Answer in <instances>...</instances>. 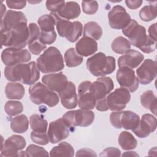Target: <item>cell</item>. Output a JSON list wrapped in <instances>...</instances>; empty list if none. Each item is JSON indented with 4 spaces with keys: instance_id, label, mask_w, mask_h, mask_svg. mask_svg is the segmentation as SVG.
<instances>
[{
    "instance_id": "obj_32",
    "label": "cell",
    "mask_w": 157,
    "mask_h": 157,
    "mask_svg": "<svg viewBox=\"0 0 157 157\" xmlns=\"http://www.w3.org/2000/svg\"><path fill=\"white\" fill-rule=\"evenodd\" d=\"M102 34V28L96 21H89L84 25L83 36L89 37L94 40H99L101 39Z\"/></svg>"
},
{
    "instance_id": "obj_28",
    "label": "cell",
    "mask_w": 157,
    "mask_h": 157,
    "mask_svg": "<svg viewBox=\"0 0 157 157\" xmlns=\"http://www.w3.org/2000/svg\"><path fill=\"white\" fill-rule=\"evenodd\" d=\"M141 105L150 110L155 115H156V96L152 90H147L140 96Z\"/></svg>"
},
{
    "instance_id": "obj_25",
    "label": "cell",
    "mask_w": 157,
    "mask_h": 157,
    "mask_svg": "<svg viewBox=\"0 0 157 157\" xmlns=\"http://www.w3.org/2000/svg\"><path fill=\"white\" fill-rule=\"evenodd\" d=\"M139 122V116L136 113L130 110H120L119 117L120 128H123L126 130H133L137 128Z\"/></svg>"
},
{
    "instance_id": "obj_37",
    "label": "cell",
    "mask_w": 157,
    "mask_h": 157,
    "mask_svg": "<svg viewBox=\"0 0 157 157\" xmlns=\"http://www.w3.org/2000/svg\"><path fill=\"white\" fill-rule=\"evenodd\" d=\"M140 19L144 21H150L156 17V4L147 5L143 7L139 12Z\"/></svg>"
},
{
    "instance_id": "obj_12",
    "label": "cell",
    "mask_w": 157,
    "mask_h": 157,
    "mask_svg": "<svg viewBox=\"0 0 157 157\" xmlns=\"http://www.w3.org/2000/svg\"><path fill=\"white\" fill-rule=\"evenodd\" d=\"M109 23L110 27L115 29H123L131 20L126 9L121 6H113L108 13Z\"/></svg>"
},
{
    "instance_id": "obj_42",
    "label": "cell",
    "mask_w": 157,
    "mask_h": 157,
    "mask_svg": "<svg viewBox=\"0 0 157 157\" xmlns=\"http://www.w3.org/2000/svg\"><path fill=\"white\" fill-rule=\"evenodd\" d=\"M65 2L64 1H47L45 5L47 9L52 13H56Z\"/></svg>"
},
{
    "instance_id": "obj_38",
    "label": "cell",
    "mask_w": 157,
    "mask_h": 157,
    "mask_svg": "<svg viewBox=\"0 0 157 157\" xmlns=\"http://www.w3.org/2000/svg\"><path fill=\"white\" fill-rule=\"evenodd\" d=\"M27 156H49L47 151L42 147H39L34 144L28 146L26 149Z\"/></svg>"
},
{
    "instance_id": "obj_19",
    "label": "cell",
    "mask_w": 157,
    "mask_h": 157,
    "mask_svg": "<svg viewBox=\"0 0 157 157\" xmlns=\"http://www.w3.org/2000/svg\"><path fill=\"white\" fill-rule=\"evenodd\" d=\"M157 126V121L155 116L150 113L144 114L139 125L132 131L139 138H145L154 132Z\"/></svg>"
},
{
    "instance_id": "obj_49",
    "label": "cell",
    "mask_w": 157,
    "mask_h": 157,
    "mask_svg": "<svg viewBox=\"0 0 157 157\" xmlns=\"http://www.w3.org/2000/svg\"><path fill=\"white\" fill-rule=\"evenodd\" d=\"M1 18L4 16L5 15V12L6 11V7L4 4H1Z\"/></svg>"
},
{
    "instance_id": "obj_3",
    "label": "cell",
    "mask_w": 157,
    "mask_h": 157,
    "mask_svg": "<svg viewBox=\"0 0 157 157\" xmlns=\"http://www.w3.org/2000/svg\"><path fill=\"white\" fill-rule=\"evenodd\" d=\"M37 66L44 74L58 72L64 69V64L60 51L55 47H50L37 59Z\"/></svg>"
},
{
    "instance_id": "obj_47",
    "label": "cell",
    "mask_w": 157,
    "mask_h": 157,
    "mask_svg": "<svg viewBox=\"0 0 157 157\" xmlns=\"http://www.w3.org/2000/svg\"><path fill=\"white\" fill-rule=\"evenodd\" d=\"M149 37L155 41H157L156 39V24L153 23L148 28Z\"/></svg>"
},
{
    "instance_id": "obj_14",
    "label": "cell",
    "mask_w": 157,
    "mask_h": 157,
    "mask_svg": "<svg viewBox=\"0 0 157 157\" xmlns=\"http://www.w3.org/2000/svg\"><path fill=\"white\" fill-rule=\"evenodd\" d=\"M25 138L20 135H12L2 143L1 156H20V150L26 147Z\"/></svg>"
},
{
    "instance_id": "obj_45",
    "label": "cell",
    "mask_w": 157,
    "mask_h": 157,
    "mask_svg": "<svg viewBox=\"0 0 157 157\" xmlns=\"http://www.w3.org/2000/svg\"><path fill=\"white\" fill-rule=\"evenodd\" d=\"M76 156H97V155L95 153V152L89 148H82L78 150L77 151V153L75 155Z\"/></svg>"
},
{
    "instance_id": "obj_36",
    "label": "cell",
    "mask_w": 157,
    "mask_h": 157,
    "mask_svg": "<svg viewBox=\"0 0 157 157\" xmlns=\"http://www.w3.org/2000/svg\"><path fill=\"white\" fill-rule=\"evenodd\" d=\"M4 110L8 115L15 116L23 112V105L18 101H8L5 104Z\"/></svg>"
},
{
    "instance_id": "obj_24",
    "label": "cell",
    "mask_w": 157,
    "mask_h": 157,
    "mask_svg": "<svg viewBox=\"0 0 157 157\" xmlns=\"http://www.w3.org/2000/svg\"><path fill=\"white\" fill-rule=\"evenodd\" d=\"M75 50L82 56L86 57L98 50V43L92 38L83 36L76 43Z\"/></svg>"
},
{
    "instance_id": "obj_46",
    "label": "cell",
    "mask_w": 157,
    "mask_h": 157,
    "mask_svg": "<svg viewBox=\"0 0 157 157\" xmlns=\"http://www.w3.org/2000/svg\"><path fill=\"white\" fill-rule=\"evenodd\" d=\"M126 5L130 9H136L139 8L143 3V1L142 0H126L125 1Z\"/></svg>"
},
{
    "instance_id": "obj_9",
    "label": "cell",
    "mask_w": 157,
    "mask_h": 157,
    "mask_svg": "<svg viewBox=\"0 0 157 157\" xmlns=\"http://www.w3.org/2000/svg\"><path fill=\"white\" fill-rule=\"evenodd\" d=\"M56 18L52 14H45L40 17L37 23L40 28V41L44 45L53 44L56 39L55 30Z\"/></svg>"
},
{
    "instance_id": "obj_29",
    "label": "cell",
    "mask_w": 157,
    "mask_h": 157,
    "mask_svg": "<svg viewBox=\"0 0 157 157\" xmlns=\"http://www.w3.org/2000/svg\"><path fill=\"white\" fill-rule=\"evenodd\" d=\"M29 126V121L28 117L21 114L13 118L10 121V128L12 130L17 133L22 134L25 132Z\"/></svg>"
},
{
    "instance_id": "obj_31",
    "label": "cell",
    "mask_w": 157,
    "mask_h": 157,
    "mask_svg": "<svg viewBox=\"0 0 157 157\" xmlns=\"http://www.w3.org/2000/svg\"><path fill=\"white\" fill-rule=\"evenodd\" d=\"M118 142L122 149L124 150L134 149L137 145V141L132 134L125 131L119 134Z\"/></svg>"
},
{
    "instance_id": "obj_27",
    "label": "cell",
    "mask_w": 157,
    "mask_h": 157,
    "mask_svg": "<svg viewBox=\"0 0 157 157\" xmlns=\"http://www.w3.org/2000/svg\"><path fill=\"white\" fill-rule=\"evenodd\" d=\"M23 85L17 82H9L5 87L6 97L9 99H21L25 95Z\"/></svg>"
},
{
    "instance_id": "obj_13",
    "label": "cell",
    "mask_w": 157,
    "mask_h": 157,
    "mask_svg": "<svg viewBox=\"0 0 157 157\" xmlns=\"http://www.w3.org/2000/svg\"><path fill=\"white\" fill-rule=\"evenodd\" d=\"M116 78L120 86L129 92L136 91L139 87V81L134 71L126 66L121 67L117 72Z\"/></svg>"
},
{
    "instance_id": "obj_48",
    "label": "cell",
    "mask_w": 157,
    "mask_h": 157,
    "mask_svg": "<svg viewBox=\"0 0 157 157\" xmlns=\"http://www.w3.org/2000/svg\"><path fill=\"white\" fill-rule=\"evenodd\" d=\"M122 156H139V155H137L135 151H126L124 152Z\"/></svg>"
},
{
    "instance_id": "obj_20",
    "label": "cell",
    "mask_w": 157,
    "mask_h": 157,
    "mask_svg": "<svg viewBox=\"0 0 157 157\" xmlns=\"http://www.w3.org/2000/svg\"><path fill=\"white\" fill-rule=\"evenodd\" d=\"M27 21V18L22 12L9 10L1 20V33L7 32L15 26Z\"/></svg>"
},
{
    "instance_id": "obj_7",
    "label": "cell",
    "mask_w": 157,
    "mask_h": 157,
    "mask_svg": "<svg viewBox=\"0 0 157 157\" xmlns=\"http://www.w3.org/2000/svg\"><path fill=\"white\" fill-rule=\"evenodd\" d=\"M52 13L56 18V27L59 36L66 37L71 42H74L81 36L83 31V25L78 21L73 22L60 18L56 13Z\"/></svg>"
},
{
    "instance_id": "obj_43",
    "label": "cell",
    "mask_w": 157,
    "mask_h": 157,
    "mask_svg": "<svg viewBox=\"0 0 157 157\" xmlns=\"http://www.w3.org/2000/svg\"><path fill=\"white\" fill-rule=\"evenodd\" d=\"M121 151L119 149L113 148V147H109L104 149L100 154L99 156H120Z\"/></svg>"
},
{
    "instance_id": "obj_5",
    "label": "cell",
    "mask_w": 157,
    "mask_h": 157,
    "mask_svg": "<svg viewBox=\"0 0 157 157\" xmlns=\"http://www.w3.org/2000/svg\"><path fill=\"white\" fill-rule=\"evenodd\" d=\"M88 70L94 76L104 77L112 74L115 69V59L111 56H106L99 52L86 60Z\"/></svg>"
},
{
    "instance_id": "obj_33",
    "label": "cell",
    "mask_w": 157,
    "mask_h": 157,
    "mask_svg": "<svg viewBox=\"0 0 157 157\" xmlns=\"http://www.w3.org/2000/svg\"><path fill=\"white\" fill-rule=\"evenodd\" d=\"M64 61L69 67H76L82 63L83 57L77 52L75 48H69L65 52Z\"/></svg>"
},
{
    "instance_id": "obj_17",
    "label": "cell",
    "mask_w": 157,
    "mask_h": 157,
    "mask_svg": "<svg viewBox=\"0 0 157 157\" xmlns=\"http://www.w3.org/2000/svg\"><path fill=\"white\" fill-rule=\"evenodd\" d=\"M47 134L49 142L52 144H56L68 137L69 128L63 121L62 118H59L50 123Z\"/></svg>"
},
{
    "instance_id": "obj_1",
    "label": "cell",
    "mask_w": 157,
    "mask_h": 157,
    "mask_svg": "<svg viewBox=\"0 0 157 157\" xmlns=\"http://www.w3.org/2000/svg\"><path fill=\"white\" fill-rule=\"evenodd\" d=\"M122 33L129 39L131 45L139 48L144 53H150L156 50L157 41L147 36L145 28L135 20L131 19L128 26L122 29Z\"/></svg>"
},
{
    "instance_id": "obj_30",
    "label": "cell",
    "mask_w": 157,
    "mask_h": 157,
    "mask_svg": "<svg viewBox=\"0 0 157 157\" xmlns=\"http://www.w3.org/2000/svg\"><path fill=\"white\" fill-rule=\"evenodd\" d=\"M74 149L66 142H60L57 146L53 147L50 151V156H74Z\"/></svg>"
},
{
    "instance_id": "obj_6",
    "label": "cell",
    "mask_w": 157,
    "mask_h": 157,
    "mask_svg": "<svg viewBox=\"0 0 157 157\" xmlns=\"http://www.w3.org/2000/svg\"><path fill=\"white\" fill-rule=\"evenodd\" d=\"M28 91L31 101L35 104H45L53 107L59 102L58 94L40 82L32 85L29 88Z\"/></svg>"
},
{
    "instance_id": "obj_22",
    "label": "cell",
    "mask_w": 157,
    "mask_h": 157,
    "mask_svg": "<svg viewBox=\"0 0 157 157\" xmlns=\"http://www.w3.org/2000/svg\"><path fill=\"white\" fill-rule=\"evenodd\" d=\"M61 104L67 109L75 108L78 104V98L74 83L69 81L66 87L59 93Z\"/></svg>"
},
{
    "instance_id": "obj_11",
    "label": "cell",
    "mask_w": 157,
    "mask_h": 157,
    "mask_svg": "<svg viewBox=\"0 0 157 157\" xmlns=\"http://www.w3.org/2000/svg\"><path fill=\"white\" fill-rule=\"evenodd\" d=\"M31 59L29 52L26 49L8 47L1 53V59L7 66L28 62Z\"/></svg>"
},
{
    "instance_id": "obj_35",
    "label": "cell",
    "mask_w": 157,
    "mask_h": 157,
    "mask_svg": "<svg viewBox=\"0 0 157 157\" xmlns=\"http://www.w3.org/2000/svg\"><path fill=\"white\" fill-rule=\"evenodd\" d=\"M131 44L128 39L123 36L116 37L112 42V50L118 54H124L131 49Z\"/></svg>"
},
{
    "instance_id": "obj_21",
    "label": "cell",
    "mask_w": 157,
    "mask_h": 157,
    "mask_svg": "<svg viewBox=\"0 0 157 157\" xmlns=\"http://www.w3.org/2000/svg\"><path fill=\"white\" fill-rule=\"evenodd\" d=\"M42 82L48 88L58 93L63 91L67 86L68 80L66 75L62 72L44 75Z\"/></svg>"
},
{
    "instance_id": "obj_23",
    "label": "cell",
    "mask_w": 157,
    "mask_h": 157,
    "mask_svg": "<svg viewBox=\"0 0 157 157\" xmlns=\"http://www.w3.org/2000/svg\"><path fill=\"white\" fill-rule=\"evenodd\" d=\"M144 56L140 52L129 49L118 59L119 67L126 66L131 69L137 67L144 60Z\"/></svg>"
},
{
    "instance_id": "obj_34",
    "label": "cell",
    "mask_w": 157,
    "mask_h": 157,
    "mask_svg": "<svg viewBox=\"0 0 157 157\" xmlns=\"http://www.w3.org/2000/svg\"><path fill=\"white\" fill-rule=\"evenodd\" d=\"M29 124L32 130L36 132H46L48 122L38 114H33L29 118Z\"/></svg>"
},
{
    "instance_id": "obj_26",
    "label": "cell",
    "mask_w": 157,
    "mask_h": 157,
    "mask_svg": "<svg viewBox=\"0 0 157 157\" xmlns=\"http://www.w3.org/2000/svg\"><path fill=\"white\" fill-rule=\"evenodd\" d=\"M80 12V6L77 2L69 1L66 2L55 13L60 18L69 20L77 18Z\"/></svg>"
},
{
    "instance_id": "obj_2",
    "label": "cell",
    "mask_w": 157,
    "mask_h": 157,
    "mask_svg": "<svg viewBox=\"0 0 157 157\" xmlns=\"http://www.w3.org/2000/svg\"><path fill=\"white\" fill-rule=\"evenodd\" d=\"M4 76L10 82H21L26 85H33L40 77L39 70L34 61L20 63L4 69Z\"/></svg>"
},
{
    "instance_id": "obj_44",
    "label": "cell",
    "mask_w": 157,
    "mask_h": 157,
    "mask_svg": "<svg viewBox=\"0 0 157 157\" xmlns=\"http://www.w3.org/2000/svg\"><path fill=\"white\" fill-rule=\"evenodd\" d=\"M7 6L10 9H21L25 7L26 1H6Z\"/></svg>"
},
{
    "instance_id": "obj_8",
    "label": "cell",
    "mask_w": 157,
    "mask_h": 157,
    "mask_svg": "<svg viewBox=\"0 0 157 157\" xmlns=\"http://www.w3.org/2000/svg\"><path fill=\"white\" fill-rule=\"evenodd\" d=\"M63 121L69 128L75 126L87 127L94 120V113L90 110L78 109L66 112L62 117Z\"/></svg>"
},
{
    "instance_id": "obj_16",
    "label": "cell",
    "mask_w": 157,
    "mask_h": 157,
    "mask_svg": "<svg viewBox=\"0 0 157 157\" xmlns=\"http://www.w3.org/2000/svg\"><path fill=\"white\" fill-rule=\"evenodd\" d=\"M137 78L139 83L142 85L150 83L156 77V61L151 59H145L136 70Z\"/></svg>"
},
{
    "instance_id": "obj_39",
    "label": "cell",
    "mask_w": 157,
    "mask_h": 157,
    "mask_svg": "<svg viewBox=\"0 0 157 157\" xmlns=\"http://www.w3.org/2000/svg\"><path fill=\"white\" fill-rule=\"evenodd\" d=\"M82 7L83 12L88 15L94 14L99 8V4L96 1H82Z\"/></svg>"
},
{
    "instance_id": "obj_15",
    "label": "cell",
    "mask_w": 157,
    "mask_h": 157,
    "mask_svg": "<svg viewBox=\"0 0 157 157\" xmlns=\"http://www.w3.org/2000/svg\"><path fill=\"white\" fill-rule=\"evenodd\" d=\"M113 82L110 77H101L91 82L90 90L96 101L102 100L113 89Z\"/></svg>"
},
{
    "instance_id": "obj_41",
    "label": "cell",
    "mask_w": 157,
    "mask_h": 157,
    "mask_svg": "<svg viewBox=\"0 0 157 157\" xmlns=\"http://www.w3.org/2000/svg\"><path fill=\"white\" fill-rule=\"evenodd\" d=\"M28 47L30 52L35 55H39L47 47L46 45L41 43L40 40L34 41L29 44H28Z\"/></svg>"
},
{
    "instance_id": "obj_4",
    "label": "cell",
    "mask_w": 157,
    "mask_h": 157,
    "mask_svg": "<svg viewBox=\"0 0 157 157\" xmlns=\"http://www.w3.org/2000/svg\"><path fill=\"white\" fill-rule=\"evenodd\" d=\"M29 39L27 23H21L10 31L1 33V47L2 46L22 48L26 46Z\"/></svg>"
},
{
    "instance_id": "obj_18",
    "label": "cell",
    "mask_w": 157,
    "mask_h": 157,
    "mask_svg": "<svg viewBox=\"0 0 157 157\" xmlns=\"http://www.w3.org/2000/svg\"><path fill=\"white\" fill-rule=\"evenodd\" d=\"M91 83L90 81H83L78 87V104L79 107L83 110H91L95 107L96 100L90 90Z\"/></svg>"
},
{
    "instance_id": "obj_40",
    "label": "cell",
    "mask_w": 157,
    "mask_h": 157,
    "mask_svg": "<svg viewBox=\"0 0 157 157\" xmlns=\"http://www.w3.org/2000/svg\"><path fill=\"white\" fill-rule=\"evenodd\" d=\"M31 139L34 142L42 145H47L49 142L47 132H36L33 131L31 132Z\"/></svg>"
},
{
    "instance_id": "obj_10",
    "label": "cell",
    "mask_w": 157,
    "mask_h": 157,
    "mask_svg": "<svg viewBox=\"0 0 157 157\" xmlns=\"http://www.w3.org/2000/svg\"><path fill=\"white\" fill-rule=\"evenodd\" d=\"M130 99L129 91L121 87L110 93L105 98V102L108 109L112 111H120L126 107Z\"/></svg>"
}]
</instances>
